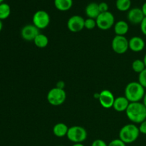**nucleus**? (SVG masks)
Listing matches in <instances>:
<instances>
[{
	"mask_svg": "<svg viewBox=\"0 0 146 146\" xmlns=\"http://www.w3.org/2000/svg\"><path fill=\"white\" fill-rule=\"evenodd\" d=\"M138 128H139V131L141 133L146 135V119L144 121H143L141 123H140Z\"/></svg>",
	"mask_w": 146,
	"mask_h": 146,
	"instance_id": "obj_28",
	"label": "nucleus"
},
{
	"mask_svg": "<svg viewBox=\"0 0 146 146\" xmlns=\"http://www.w3.org/2000/svg\"><path fill=\"white\" fill-rule=\"evenodd\" d=\"M34 43L36 45V46L38 47V48H45L48 44V38L45 34H43L40 33V34H38L37 35L35 39L34 40Z\"/></svg>",
	"mask_w": 146,
	"mask_h": 146,
	"instance_id": "obj_19",
	"label": "nucleus"
},
{
	"mask_svg": "<svg viewBox=\"0 0 146 146\" xmlns=\"http://www.w3.org/2000/svg\"><path fill=\"white\" fill-rule=\"evenodd\" d=\"M108 146H126V144L123 142L120 138H117V139H114L111 141L108 144Z\"/></svg>",
	"mask_w": 146,
	"mask_h": 146,
	"instance_id": "obj_25",
	"label": "nucleus"
},
{
	"mask_svg": "<svg viewBox=\"0 0 146 146\" xmlns=\"http://www.w3.org/2000/svg\"><path fill=\"white\" fill-rule=\"evenodd\" d=\"M127 18L128 21L132 24H141L143 19L145 18V16L141 10V8L135 7V8L131 9L128 11Z\"/></svg>",
	"mask_w": 146,
	"mask_h": 146,
	"instance_id": "obj_12",
	"label": "nucleus"
},
{
	"mask_svg": "<svg viewBox=\"0 0 146 146\" xmlns=\"http://www.w3.org/2000/svg\"><path fill=\"white\" fill-rule=\"evenodd\" d=\"M97 27L96 21V19L91 18H87L85 19V23H84V28L88 30H92Z\"/></svg>",
	"mask_w": 146,
	"mask_h": 146,
	"instance_id": "obj_23",
	"label": "nucleus"
},
{
	"mask_svg": "<svg viewBox=\"0 0 146 146\" xmlns=\"http://www.w3.org/2000/svg\"><path fill=\"white\" fill-rule=\"evenodd\" d=\"M98 7H99V10L101 11V13L106 12V11H108V4H107L106 2H101L98 4Z\"/></svg>",
	"mask_w": 146,
	"mask_h": 146,
	"instance_id": "obj_26",
	"label": "nucleus"
},
{
	"mask_svg": "<svg viewBox=\"0 0 146 146\" xmlns=\"http://www.w3.org/2000/svg\"><path fill=\"white\" fill-rule=\"evenodd\" d=\"M128 44L129 49L135 53L142 51L145 46V41L140 36H133L131 39L128 40Z\"/></svg>",
	"mask_w": 146,
	"mask_h": 146,
	"instance_id": "obj_13",
	"label": "nucleus"
},
{
	"mask_svg": "<svg viewBox=\"0 0 146 146\" xmlns=\"http://www.w3.org/2000/svg\"><path fill=\"white\" fill-rule=\"evenodd\" d=\"M11 14V7L8 4L3 2L0 4V20L7 19Z\"/></svg>",
	"mask_w": 146,
	"mask_h": 146,
	"instance_id": "obj_21",
	"label": "nucleus"
},
{
	"mask_svg": "<svg viewBox=\"0 0 146 146\" xmlns=\"http://www.w3.org/2000/svg\"><path fill=\"white\" fill-rule=\"evenodd\" d=\"M141 26V32L144 34V35L146 36V17L143 19V20L142 21V22L140 24Z\"/></svg>",
	"mask_w": 146,
	"mask_h": 146,
	"instance_id": "obj_29",
	"label": "nucleus"
},
{
	"mask_svg": "<svg viewBox=\"0 0 146 146\" xmlns=\"http://www.w3.org/2000/svg\"><path fill=\"white\" fill-rule=\"evenodd\" d=\"M115 7L120 11H129L131 7V0H116Z\"/></svg>",
	"mask_w": 146,
	"mask_h": 146,
	"instance_id": "obj_20",
	"label": "nucleus"
},
{
	"mask_svg": "<svg viewBox=\"0 0 146 146\" xmlns=\"http://www.w3.org/2000/svg\"><path fill=\"white\" fill-rule=\"evenodd\" d=\"M145 119H146V117H145Z\"/></svg>",
	"mask_w": 146,
	"mask_h": 146,
	"instance_id": "obj_38",
	"label": "nucleus"
},
{
	"mask_svg": "<svg viewBox=\"0 0 146 146\" xmlns=\"http://www.w3.org/2000/svg\"><path fill=\"white\" fill-rule=\"evenodd\" d=\"M114 31L117 36H125L129 30V25L126 21L120 20L115 23L113 26Z\"/></svg>",
	"mask_w": 146,
	"mask_h": 146,
	"instance_id": "obj_16",
	"label": "nucleus"
},
{
	"mask_svg": "<svg viewBox=\"0 0 146 146\" xmlns=\"http://www.w3.org/2000/svg\"><path fill=\"white\" fill-rule=\"evenodd\" d=\"M88 133L86 130L79 125H74L68 128L67 138L74 143H82L86 140Z\"/></svg>",
	"mask_w": 146,
	"mask_h": 146,
	"instance_id": "obj_4",
	"label": "nucleus"
},
{
	"mask_svg": "<svg viewBox=\"0 0 146 146\" xmlns=\"http://www.w3.org/2000/svg\"><path fill=\"white\" fill-rule=\"evenodd\" d=\"M132 68L135 73H138L139 74L140 73H141L143 70L145 69L146 67L143 60L135 59L132 63Z\"/></svg>",
	"mask_w": 146,
	"mask_h": 146,
	"instance_id": "obj_22",
	"label": "nucleus"
},
{
	"mask_svg": "<svg viewBox=\"0 0 146 146\" xmlns=\"http://www.w3.org/2000/svg\"><path fill=\"white\" fill-rule=\"evenodd\" d=\"M139 128L134 123L126 124L119 131V138L125 144L133 143L140 135Z\"/></svg>",
	"mask_w": 146,
	"mask_h": 146,
	"instance_id": "obj_3",
	"label": "nucleus"
},
{
	"mask_svg": "<svg viewBox=\"0 0 146 146\" xmlns=\"http://www.w3.org/2000/svg\"><path fill=\"white\" fill-rule=\"evenodd\" d=\"M85 13L88 18L96 19L97 17L101 14L98 7V4L96 2H91L86 6L85 9Z\"/></svg>",
	"mask_w": 146,
	"mask_h": 146,
	"instance_id": "obj_15",
	"label": "nucleus"
},
{
	"mask_svg": "<svg viewBox=\"0 0 146 146\" xmlns=\"http://www.w3.org/2000/svg\"><path fill=\"white\" fill-rule=\"evenodd\" d=\"M138 83L146 88V68L138 74Z\"/></svg>",
	"mask_w": 146,
	"mask_h": 146,
	"instance_id": "obj_24",
	"label": "nucleus"
},
{
	"mask_svg": "<svg viewBox=\"0 0 146 146\" xmlns=\"http://www.w3.org/2000/svg\"><path fill=\"white\" fill-rule=\"evenodd\" d=\"M72 146H85L83 143H74Z\"/></svg>",
	"mask_w": 146,
	"mask_h": 146,
	"instance_id": "obj_34",
	"label": "nucleus"
},
{
	"mask_svg": "<svg viewBox=\"0 0 146 146\" xmlns=\"http://www.w3.org/2000/svg\"><path fill=\"white\" fill-rule=\"evenodd\" d=\"M85 19L79 15H74L68 19L67 27L70 31L74 33L79 32L84 29Z\"/></svg>",
	"mask_w": 146,
	"mask_h": 146,
	"instance_id": "obj_9",
	"label": "nucleus"
},
{
	"mask_svg": "<svg viewBox=\"0 0 146 146\" xmlns=\"http://www.w3.org/2000/svg\"><path fill=\"white\" fill-rule=\"evenodd\" d=\"M125 113L133 123L140 124L145 120L146 108L141 102L130 103Z\"/></svg>",
	"mask_w": 146,
	"mask_h": 146,
	"instance_id": "obj_1",
	"label": "nucleus"
},
{
	"mask_svg": "<svg viewBox=\"0 0 146 146\" xmlns=\"http://www.w3.org/2000/svg\"><path fill=\"white\" fill-rule=\"evenodd\" d=\"M143 61L144 64H145V67H146V54H145V56H144L143 59Z\"/></svg>",
	"mask_w": 146,
	"mask_h": 146,
	"instance_id": "obj_35",
	"label": "nucleus"
},
{
	"mask_svg": "<svg viewBox=\"0 0 146 146\" xmlns=\"http://www.w3.org/2000/svg\"><path fill=\"white\" fill-rule=\"evenodd\" d=\"M56 87L58 88H60V89H64V87H65V83L62 81H58Z\"/></svg>",
	"mask_w": 146,
	"mask_h": 146,
	"instance_id": "obj_30",
	"label": "nucleus"
},
{
	"mask_svg": "<svg viewBox=\"0 0 146 146\" xmlns=\"http://www.w3.org/2000/svg\"><path fill=\"white\" fill-rule=\"evenodd\" d=\"M4 0H0V4H1V3L4 2Z\"/></svg>",
	"mask_w": 146,
	"mask_h": 146,
	"instance_id": "obj_36",
	"label": "nucleus"
},
{
	"mask_svg": "<svg viewBox=\"0 0 146 146\" xmlns=\"http://www.w3.org/2000/svg\"><path fill=\"white\" fill-rule=\"evenodd\" d=\"M38 34H40L39 29L34 24H27L21 30V37L27 41H34Z\"/></svg>",
	"mask_w": 146,
	"mask_h": 146,
	"instance_id": "obj_10",
	"label": "nucleus"
},
{
	"mask_svg": "<svg viewBox=\"0 0 146 146\" xmlns=\"http://www.w3.org/2000/svg\"><path fill=\"white\" fill-rule=\"evenodd\" d=\"M68 127L64 123H58L53 128V133L57 138H63L67 135Z\"/></svg>",
	"mask_w": 146,
	"mask_h": 146,
	"instance_id": "obj_17",
	"label": "nucleus"
},
{
	"mask_svg": "<svg viewBox=\"0 0 146 146\" xmlns=\"http://www.w3.org/2000/svg\"><path fill=\"white\" fill-rule=\"evenodd\" d=\"M141 10H142L144 16L146 17V2L144 3L142 5V7H141Z\"/></svg>",
	"mask_w": 146,
	"mask_h": 146,
	"instance_id": "obj_31",
	"label": "nucleus"
},
{
	"mask_svg": "<svg viewBox=\"0 0 146 146\" xmlns=\"http://www.w3.org/2000/svg\"><path fill=\"white\" fill-rule=\"evenodd\" d=\"M113 51L118 54H123L129 49L128 40L125 36H117L113 38L111 42Z\"/></svg>",
	"mask_w": 146,
	"mask_h": 146,
	"instance_id": "obj_8",
	"label": "nucleus"
},
{
	"mask_svg": "<svg viewBox=\"0 0 146 146\" xmlns=\"http://www.w3.org/2000/svg\"><path fill=\"white\" fill-rule=\"evenodd\" d=\"M66 99V93L64 89L53 88L50 90L47 94V101L48 104L54 106H61L65 102Z\"/></svg>",
	"mask_w": 146,
	"mask_h": 146,
	"instance_id": "obj_5",
	"label": "nucleus"
},
{
	"mask_svg": "<svg viewBox=\"0 0 146 146\" xmlns=\"http://www.w3.org/2000/svg\"><path fill=\"white\" fill-rule=\"evenodd\" d=\"M2 29H3V23H2V21L0 20V32L1 31Z\"/></svg>",
	"mask_w": 146,
	"mask_h": 146,
	"instance_id": "obj_33",
	"label": "nucleus"
},
{
	"mask_svg": "<svg viewBox=\"0 0 146 146\" xmlns=\"http://www.w3.org/2000/svg\"><path fill=\"white\" fill-rule=\"evenodd\" d=\"M58 146H61V145H58Z\"/></svg>",
	"mask_w": 146,
	"mask_h": 146,
	"instance_id": "obj_37",
	"label": "nucleus"
},
{
	"mask_svg": "<svg viewBox=\"0 0 146 146\" xmlns=\"http://www.w3.org/2000/svg\"><path fill=\"white\" fill-rule=\"evenodd\" d=\"M54 6L61 11H66L73 6V0H54Z\"/></svg>",
	"mask_w": 146,
	"mask_h": 146,
	"instance_id": "obj_18",
	"label": "nucleus"
},
{
	"mask_svg": "<svg viewBox=\"0 0 146 146\" xmlns=\"http://www.w3.org/2000/svg\"><path fill=\"white\" fill-rule=\"evenodd\" d=\"M130 101L125 96H119L115 98L113 108L118 112H124L127 110L130 104Z\"/></svg>",
	"mask_w": 146,
	"mask_h": 146,
	"instance_id": "obj_14",
	"label": "nucleus"
},
{
	"mask_svg": "<svg viewBox=\"0 0 146 146\" xmlns=\"http://www.w3.org/2000/svg\"><path fill=\"white\" fill-rule=\"evenodd\" d=\"M51 18L47 11L44 10H38L36 11L32 17L33 24L39 30L44 29L50 24Z\"/></svg>",
	"mask_w": 146,
	"mask_h": 146,
	"instance_id": "obj_7",
	"label": "nucleus"
},
{
	"mask_svg": "<svg viewBox=\"0 0 146 146\" xmlns=\"http://www.w3.org/2000/svg\"><path fill=\"white\" fill-rule=\"evenodd\" d=\"M124 96L131 103L141 102L145 95V88L136 81L128 83L125 88Z\"/></svg>",
	"mask_w": 146,
	"mask_h": 146,
	"instance_id": "obj_2",
	"label": "nucleus"
},
{
	"mask_svg": "<svg viewBox=\"0 0 146 146\" xmlns=\"http://www.w3.org/2000/svg\"><path fill=\"white\" fill-rule=\"evenodd\" d=\"M96 25L99 29L106 31L112 28L115 24V17L111 11L101 13L96 19Z\"/></svg>",
	"mask_w": 146,
	"mask_h": 146,
	"instance_id": "obj_6",
	"label": "nucleus"
},
{
	"mask_svg": "<svg viewBox=\"0 0 146 146\" xmlns=\"http://www.w3.org/2000/svg\"><path fill=\"white\" fill-rule=\"evenodd\" d=\"M91 146H108V144L101 139H96L93 141Z\"/></svg>",
	"mask_w": 146,
	"mask_h": 146,
	"instance_id": "obj_27",
	"label": "nucleus"
},
{
	"mask_svg": "<svg viewBox=\"0 0 146 146\" xmlns=\"http://www.w3.org/2000/svg\"><path fill=\"white\" fill-rule=\"evenodd\" d=\"M143 105L145 106L146 108V93L145 94V95H144L143 98Z\"/></svg>",
	"mask_w": 146,
	"mask_h": 146,
	"instance_id": "obj_32",
	"label": "nucleus"
},
{
	"mask_svg": "<svg viewBox=\"0 0 146 146\" xmlns=\"http://www.w3.org/2000/svg\"><path fill=\"white\" fill-rule=\"evenodd\" d=\"M115 98L113 94L111 91L103 90L101 93H99L98 101L101 106L104 108H113Z\"/></svg>",
	"mask_w": 146,
	"mask_h": 146,
	"instance_id": "obj_11",
	"label": "nucleus"
}]
</instances>
